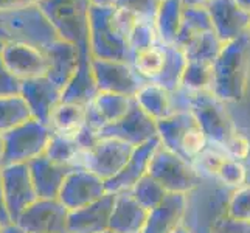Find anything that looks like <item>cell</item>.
<instances>
[{
    "instance_id": "4316f807",
    "label": "cell",
    "mask_w": 250,
    "mask_h": 233,
    "mask_svg": "<svg viewBox=\"0 0 250 233\" xmlns=\"http://www.w3.org/2000/svg\"><path fill=\"white\" fill-rule=\"evenodd\" d=\"M226 146H227V151L230 154V157H233V159H244V157H247L249 149H250V145H249L246 137L238 135V134L231 135L230 139L227 140Z\"/></svg>"
},
{
    "instance_id": "6da1fadb",
    "label": "cell",
    "mask_w": 250,
    "mask_h": 233,
    "mask_svg": "<svg viewBox=\"0 0 250 233\" xmlns=\"http://www.w3.org/2000/svg\"><path fill=\"white\" fill-rule=\"evenodd\" d=\"M58 38L53 25L38 5L17 10H0V45L22 42L45 50Z\"/></svg>"
},
{
    "instance_id": "7a4b0ae2",
    "label": "cell",
    "mask_w": 250,
    "mask_h": 233,
    "mask_svg": "<svg viewBox=\"0 0 250 233\" xmlns=\"http://www.w3.org/2000/svg\"><path fill=\"white\" fill-rule=\"evenodd\" d=\"M250 61V33L236 41L224 44L213 64L211 93L221 98L243 97Z\"/></svg>"
},
{
    "instance_id": "484cf974",
    "label": "cell",
    "mask_w": 250,
    "mask_h": 233,
    "mask_svg": "<svg viewBox=\"0 0 250 233\" xmlns=\"http://www.w3.org/2000/svg\"><path fill=\"white\" fill-rule=\"evenodd\" d=\"M22 83L8 70L0 58V97H13V95H21Z\"/></svg>"
},
{
    "instance_id": "d6a6232c",
    "label": "cell",
    "mask_w": 250,
    "mask_h": 233,
    "mask_svg": "<svg viewBox=\"0 0 250 233\" xmlns=\"http://www.w3.org/2000/svg\"><path fill=\"white\" fill-rule=\"evenodd\" d=\"M233 2L241 8L243 11L250 14V0H233Z\"/></svg>"
},
{
    "instance_id": "5bb4252c",
    "label": "cell",
    "mask_w": 250,
    "mask_h": 233,
    "mask_svg": "<svg viewBox=\"0 0 250 233\" xmlns=\"http://www.w3.org/2000/svg\"><path fill=\"white\" fill-rule=\"evenodd\" d=\"M95 176L97 174L83 168H75L68 172L58 197L68 212L83 209L95 201L98 193Z\"/></svg>"
},
{
    "instance_id": "e575fe53",
    "label": "cell",
    "mask_w": 250,
    "mask_h": 233,
    "mask_svg": "<svg viewBox=\"0 0 250 233\" xmlns=\"http://www.w3.org/2000/svg\"><path fill=\"white\" fill-rule=\"evenodd\" d=\"M0 233H2V222H0Z\"/></svg>"
},
{
    "instance_id": "cb8c5ba5",
    "label": "cell",
    "mask_w": 250,
    "mask_h": 233,
    "mask_svg": "<svg viewBox=\"0 0 250 233\" xmlns=\"http://www.w3.org/2000/svg\"><path fill=\"white\" fill-rule=\"evenodd\" d=\"M162 0H117L115 6L134 14L139 21L154 22Z\"/></svg>"
},
{
    "instance_id": "ffe728a7",
    "label": "cell",
    "mask_w": 250,
    "mask_h": 233,
    "mask_svg": "<svg viewBox=\"0 0 250 233\" xmlns=\"http://www.w3.org/2000/svg\"><path fill=\"white\" fill-rule=\"evenodd\" d=\"M224 42L218 38V34L213 31H205L197 34V36L187 45L185 56L188 61H201V63H211L218 59L222 51Z\"/></svg>"
},
{
    "instance_id": "1f68e13d",
    "label": "cell",
    "mask_w": 250,
    "mask_h": 233,
    "mask_svg": "<svg viewBox=\"0 0 250 233\" xmlns=\"http://www.w3.org/2000/svg\"><path fill=\"white\" fill-rule=\"evenodd\" d=\"M90 3L97 6H115L117 0H90Z\"/></svg>"
},
{
    "instance_id": "4fadbf2b",
    "label": "cell",
    "mask_w": 250,
    "mask_h": 233,
    "mask_svg": "<svg viewBox=\"0 0 250 233\" xmlns=\"http://www.w3.org/2000/svg\"><path fill=\"white\" fill-rule=\"evenodd\" d=\"M30 174L39 199H58L64 180L72 168L62 167L50 160L45 154L39 155L28 163Z\"/></svg>"
},
{
    "instance_id": "8fae6325",
    "label": "cell",
    "mask_w": 250,
    "mask_h": 233,
    "mask_svg": "<svg viewBox=\"0 0 250 233\" xmlns=\"http://www.w3.org/2000/svg\"><path fill=\"white\" fill-rule=\"evenodd\" d=\"M44 53L48 63L47 78L64 92L78 70L81 59L80 48L72 42L58 38L44 50Z\"/></svg>"
},
{
    "instance_id": "836d02e7",
    "label": "cell",
    "mask_w": 250,
    "mask_h": 233,
    "mask_svg": "<svg viewBox=\"0 0 250 233\" xmlns=\"http://www.w3.org/2000/svg\"><path fill=\"white\" fill-rule=\"evenodd\" d=\"M2 151H3V137L0 134V155H2Z\"/></svg>"
},
{
    "instance_id": "277c9868",
    "label": "cell",
    "mask_w": 250,
    "mask_h": 233,
    "mask_svg": "<svg viewBox=\"0 0 250 233\" xmlns=\"http://www.w3.org/2000/svg\"><path fill=\"white\" fill-rule=\"evenodd\" d=\"M53 25L58 36L72 42L81 53H89L90 0H42L38 5Z\"/></svg>"
},
{
    "instance_id": "5b68a950",
    "label": "cell",
    "mask_w": 250,
    "mask_h": 233,
    "mask_svg": "<svg viewBox=\"0 0 250 233\" xmlns=\"http://www.w3.org/2000/svg\"><path fill=\"white\" fill-rule=\"evenodd\" d=\"M3 137V151L0 155V163L17 165V163H30L45 154L48 142L51 139V129L38 120H28L23 125L8 131Z\"/></svg>"
},
{
    "instance_id": "52a82bcc",
    "label": "cell",
    "mask_w": 250,
    "mask_h": 233,
    "mask_svg": "<svg viewBox=\"0 0 250 233\" xmlns=\"http://www.w3.org/2000/svg\"><path fill=\"white\" fill-rule=\"evenodd\" d=\"M16 224L25 233H68V210L59 199H38Z\"/></svg>"
},
{
    "instance_id": "7402d4cb",
    "label": "cell",
    "mask_w": 250,
    "mask_h": 233,
    "mask_svg": "<svg viewBox=\"0 0 250 233\" xmlns=\"http://www.w3.org/2000/svg\"><path fill=\"white\" fill-rule=\"evenodd\" d=\"M213 64L201 61H188L182 76V85L194 92H211Z\"/></svg>"
},
{
    "instance_id": "603a6c76",
    "label": "cell",
    "mask_w": 250,
    "mask_h": 233,
    "mask_svg": "<svg viewBox=\"0 0 250 233\" xmlns=\"http://www.w3.org/2000/svg\"><path fill=\"white\" fill-rule=\"evenodd\" d=\"M159 42L160 39H159L156 23L146 21H137L127 38V44L132 51V55H135L137 51H142L145 48L156 45Z\"/></svg>"
},
{
    "instance_id": "44dd1931",
    "label": "cell",
    "mask_w": 250,
    "mask_h": 233,
    "mask_svg": "<svg viewBox=\"0 0 250 233\" xmlns=\"http://www.w3.org/2000/svg\"><path fill=\"white\" fill-rule=\"evenodd\" d=\"M165 53H167L165 67H163L162 75L154 83H157L163 85L165 89L171 90L174 87H179V85H182V76H184L188 59L185 56V51L180 50L176 45L165 44Z\"/></svg>"
},
{
    "instance_id": "f546056e",
    "label": "cell",
    "mask_w": 250,
    "mask_h": 233,
    "mask_svg": "<svg viewBox=\"0 0 250 233\" xmlns=\"http://www.w3.org/2000/svg\"><path fill=\"white\" fill-rule=\"evenodd\" d=\"M211 0H182L184 8H207Z\"/></svg>"
},
{
    "instance_id": "9a60e30c",
    "label": "cell",
    "mask_w": 250,
    "mask_h": 233,
    "mask_svg": "<svg viewBox=\"0 0 250 233\" xmlns=\"http://www.w3.org/2000/svg\"><path fill=\"white\" fill-rule=\"evenodd\" d=\"M87 125V109L80 103L61 101L51 112L48 127L51 132L76 139Z\"/></svg>"
},
{
    "instance_id": "d6986e66",
    "label": "cell",
    "mask_w": 250,
    "mask_h": 233,
    "mask_svg": "<svg viewBox=\"0 0 250 233\" xmlns=\"http://www.w3.org/2000/svg\"><path fill=\"white\" fill-rule=\"evenodd\" d=\"M31 118V110L22 95L0 97V134L2 135Z\"/></svg>"
},
{
    "instance_id": "4dcf8cb0",
    "label": "cell",
    "mask_w": 250,
    "mask_h": 233,
    "mask_svg": "<svg viewBox=\"0 0 250 233\" xmlns=\"http://www.w3.org/2000/svg\"><path fill=\"white\" fill-rule=\"evenodd\" d=\"M2 233H25L16 222H10L6 226H2Z\"/></svg>"
},
{
    "instance_id": "d590c367",
    "label": "cell",
    "mask_w": 250,
    "mask_h": 233,
    "mask_svg": "<svg viewBox=\"0 0 250 233\" xmlns=\"http://www.w3.org/2000/svg\"><path fill=\"white\" fill-rule=\"evenodd\" d=\"M2 47H3V45H0V50H2Z\"/></svg>"
},
{
    "instance_id": "83f0119b",
    "label": "cell",
    "mask_w": 250,
    "mask_h": 233,
    "mask_svg": "<svg viewBox=\"0 0 250 233\" xmlns=\"http://www.w3.org/2000/svg\"><path fill=\"white\" fill-rule=\"evenodd\" d=\"M42 0H0V10H17V8L36 6Z\"/></svg>"
},
{
    "instance_id": "d4e9b609",
    "label": "cell",
    "mask_w": 250,
    "mask_h": 233,
    "mask_svg": "<svg viewBox=\"0 0 250 233\" xmlns=\"http://www.w3.org/2000/svg\"><path fill=\"white\" fill-rule=\"evenodd\" d=\"M180 143H182V148L185 149L187 154L199 155L205 149V145H207V137H205V132L202 131L201 125L193 123L191 126H188L187 131L182 135Z\"/></svg>"
},
{
    "instance_id": "ac0fdd59",
    "label": "cell",
    "mask_w": 250,
    "mask_h": 233,
    "mask_svg": "<svg viewBox=\"0 0 250 233\" xmlns=\"http://www.w3.org/2000/svg\"><path fill=\"white\" fill-rule=\"evenodd\" d=\"M165 61H167L165 44L159 42V44L152 45L149 48L137 51L131 64L139 76L149 81H156L163 72Z\"/></svg>"
},
{
    "instance_id": "ba28073f",
    "label": "cell",
    "mask_w": 250,
    "mask_h": 233,
    "mask_svg": "<svg viewBox=\"0 0 250 233\" xmlns=\"http://www.w3.org/2000/svg\"><path fill=\"white\" fill-rule=\"evenodd\" d=\"M3 64L21 83L47 76L48 63L44 50L22 42H10L0 50Z\"/></svg>"
},
{
    "instance_id": "9c48e42d",
    "label": "cell",
    "mask_w": 250,
    "mask_h": 233,
    "mask_svg": "<svg viewBox=\"0 0 250 233\" xmlns=\"http://www.w3.org/2000/svg\"><path fill=\"white\" fill-rule=\"evenodd\" d=\"M92 72L98 85V92L137 95L142 89L137 80L139 75L131 63L92 58Z\"/></svg>"
},
{
    "instance_id": "3957f363",
    "label": "cell",
    "mask_w": 250,
    "mask_h": 233,
    "mask_svg": "<svg viewBox=\"0 0 250 233\" xmlns=\"http://www.w3.org/2000/svg\"><path fill=\"white\" fill-rule=\"evenodd\" d=\"M89 48L92 58L132 63L127 39L115 22V6H90Z\"/></svg>"
},
{
    "instance_id": "f1b7e54d",
    "label": "cell",
    "mask_w": 250,
    "mask_h": 233,
    "mask_svg": "<svg viewBox=\"0 0 250 233\" xmlns=\"http://www.w3.org/2000/svg\"><path fill=\"white\" fill-rule=\"evenodd\" d=\"M2 163H0V222L2 226H6L10 224L11 219L8 216V212H6V207H5V199H3V176H2Z\"/></svg>"
},
{
    "instance_id": "8992f818",
    "label": "cell",
    "mask_w": 250,
    "mask_h": 233,
    "mask_svg": "<svg viewBox=\"0 0 250 233\" xmlns=\"http://www.w3.org/2000/svg\"><path fill=\"white\" fill-rule=\"evenodd\" d=\"M2 176H3L5 207L11 222H16L21 214L31 204L36 202L39 197L30 174L28 163L6 165L2 169Z\"/></svg>"
},
{
    "instance_id": "30bf717a",
    "label": "cell",
    "mask_w": 250,
    "mask_h": 233,
    "mask_svg": "<svg viewBox=\"0 0 250 233\" xmlns=\"http://www.w3.org/2000/svg\"><path fill=\"white\" fill-rule=\"evenodd\" d=\"M207 10L211 17L213 30L224 44L250 33V14L241 10L233 0H211Z\"/></svg>"
},
{
    "instance_id": "2e32d148",
    "label": "cell",
    "mask_w": 250,
    "mask_h": 233,
    "mask_svg": "<svg viewBox=\"0 0 250 233\" xmlns=\"http://www.w3.org/2000/svg\"><path fill=\"white\" fill-rule=\"evenodd\" d=\"M184 19L182 0H162L156 16V28L162 44L174 45Z\"/></svg>"
},
{
    "instance_id": "e0dca14e",
    "label": "cell",
    "mask_w": 250,
    "mask_h": 233,
    "mask_svg": "<svg viewBox=\"0 0 250 233\" xmlns=\"http://www.w3.org/2000/svg\"><path fill=\"white\" fill-rule=\"evenodd\" d=\"M213 31V22L207 8H184V19L180 27L179 36L176 41V47L185 50L197 34Z\"/></svg>"
},
{
    "instance_id": "7c38bea8",
    "label": "cell",
    "mask_w": 250,
    "mask_h": 233,
    "mask_svg": "<svg viewBox=\"0 0 250 233\" xmlns=\"http://www.w3.org/2000/svg\"><path fill=\"white\" fill-rule=\"evenodd\" d=\"M21 95L27 101L33 118L44 125H48L51 112L62 101V90L47 76L23 81Z\"/></svg>"
}]
</instances>
